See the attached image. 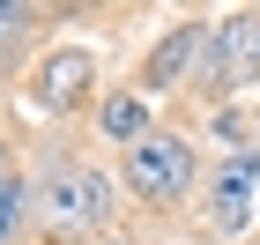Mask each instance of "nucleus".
Masks as SVG:
<instances>
[{"label": "nucleus", "instance_id": "obj_1", "mask_svg": "<svg viewBox=\"0 0 260 245\" xmlns=\"http://www.w3.org/2000/svg\"><path fill=\"white\" fill-rule=\"evenodd\" d=\"M186 186H193V149L179 134H149L141 149H126V193L134 201H186Z\"/></svg>", "mask_w": 260, "mask_h": 245}, {"label": "nucleus", "instance_id": "obj_2", "mask_svg": "<svg viewBox=\"0 0 260 245\" xmlns=\"http://www.w3.org/2000/svg\"><path fill=\"white\" fill-rule=\"evenodd\" d=\"M38 208L52 230H97L104 216H112V179L104 171H52V179L38 186Z\"/></svg>", "mask_w": 260, "mask_h": 245}, {"label": "nucleus", "instance_id": "obj_3", "mask_svg": "<svg viewBox=\"0 0 260 245\" xmlns=\"http://www.w3.org/2000/svg\"><path fill=\"white\" fill-rule=\"evenodd\" d=\"M260 216V149H231L208 179V223L216 230H245Z\"/></svg>", "mask_w": 260, "mask_h": 245}, {"label": "nucleus", "instance_id": "obj_4", "mask_svg": "<svg viewBox=\"0 0 260 245\" xmlns=\"http://www.w3.org/2000/svg\"><path fill=\"white\" fill-rule=\"evenodd\" d=\"M89 75H97L89 52H52L45 75H38V97L45 104H82V97H89Z\"/></svg>", "mask_w": 260, "mask_h": 245}, {"label": "nucleus", "instance_id": "obj_5", "mask_svg": "<svg viewBox=\"0 0 260 245\" xmlns=\"http://www.w3.org/2000/svg\"><path fill=\"white\" fill-rule=\"evenodd\" d=\"M216 67L231 75H260V15H231L216 30Z\"/></svg>", "mask_w": 260, "mask_h": 245}, {"label": "nucleus", "instance_id": "obj_6", "mask_svg": "<svg viewBox=\"0 0 260 245\" xmlns=\"http://www.w3.org/2000/svg\"><path fill=\"white\" fill-rule=\"evenodd\" d=\"M193 52H201V30H193V22H179V30H164V45L149 52V89H164V82L179 75V67H193Z\"/></svg>", "mask_w": 260, "mask_h": 245}, {"label": "nucleus", "instance_id": "obj_7", "mask_svg": "<svg viewBox=\"0 0 260 245\" xmlns=\"http://www.w3.org/2000/svg\"><path fill=\"white\" fill-rule=\"evenodd\" d=\"M104 134H112V142H126V149H141L149 142V97H104Z\"/></svg>", "mask_w": 260, "mask_h": 245}, {"label": "nucleus", "instance_id": "obj_8", "mask_svg": "<svg viewBox=\"0 0 260 245\" xmlns=\"http://www.w3.org/2000/svg\"><path fill=\"white\" fill-rule=\"evenodd\" d=\"M22 22H30V8H0V52H15V38H22Z\"/></svg>", "mask_w": 260, "mask_h": 245}, {"label": "nucleus", "instance_id": "obj_9", "mask_svg": "<svg viewBox=\"0 0 260 245\" xmlns=\"http://www.w3.org/2000/svg\"><path fill=\"white\" fill-rule=\"evenodd\" d=\"M8 208H30V193L15 186V171H0V216H8Z\"/></svg>", "mask_w": 260, "mask_h": 245}, {"label": "nucleus", "instance_id": "obj_10", "mask_svg": "<svg viewBox=\"0 0 260 245\" xmlns=\"http://www.w3.org/2000/svg\"><path fill=\"white\" fill-rule=\"evenodd\" d=\"M104 245H119V238H104Z\"/></svg>", "mask_w": 260, "mask_h": 245}]
</instances>
